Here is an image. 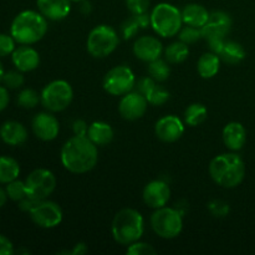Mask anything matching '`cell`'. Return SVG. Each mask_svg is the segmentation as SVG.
<instances>
[{"label":"cell","instance_id":"obj_1","mask_svg":"<svg viewBox=\"0 0 255 255\" xmlns=\"http://www.w3.org/2000/svg\"><path fill=\"white\" fill-rule=\"evenodd\" d=\"M60 159L66 171L75 174L87 173L97 164L99 149L87 136L75 134L64 143Z\"/></svg>","mask_w":255,"mask_h":255},{"label":"cell","instance_id":"obj_2","mask_svg":"<svg viewBox=\"0 0 255 255\" xmlns=\"http://www.w3.org/2000/svg\"><path fill=\"white\" fill-rule=\"evenodd\" d=\"M49 25L40 11L24 10L14 17L10 26V35L20 45H32L44 39Z\"/></svg>","mask_w":255,"mask_h":255},{"label":"cell","instance_id":"obj_3","mask_svg":"<svg viewBox=\"0 0 255 255\" xmlns=\"http://www.w3.org/2000/svg\"><path fill=\"white\" fill-rule=\"evenodd\" d=\"M209 174L218 186L236 188L246 177V164L237 153H222L209 163Z\"/></svg>","mask_w":255,"mask_h":255},{"label":"cell","instance_id":"obj_4","mask_svg":"<svg viewBox=\"0 0 255 255\" xmlns=\"http://www.w3.org/2000/svg\"><path fill=\"white\" fill-rule=\"evenodd\" d=\"M112 237L121 246H131L139 241L144 232V219L138 211L124 208L114 217L111 226Z\"/></svg>","mask_w":255,"mask_h":255},{"label":"cell","instance_id":"obj_5","mask_svg":"<svg viewBox=\"0 0 255 255\" xmlns=\"http://www.w3.org/2000/svg\"><path fill=\"white\" fill-rule=\"evenodd\" d=\"M151 26L162 37H173L181 31L183 19L182 11L168 2H159L151 11Z\"/></svg>","mask_w":255,"mask_h":255},{"label":"cell","instance_id":"obj_6","mask_svg":"<svg viewBox=\"0 0 255 255\" xmlns=\"http://www.w3.org/2000/svg\"><path fill=\"white\" fill-rule=\"evenodd\" d=\"M120 44V36L110 25H97L87 36V51L92 57L104 59L110 56Z\"/></svg>","mask_w":255,"mask_h":255},{"label":"cell","instance_id":"obj_7","mask_svg":"<svg viewBox=\"0 0 255 255\" xmlns=\"http://www.w3.org/2000/svg\"><path fill=\"white\" fill-rule=\"evenodd\" d=\"M151 227L159 238L174 239L183 231V218L177 209L164 206L152 213Z\"/></svg>","mask_w":255,"mask_h":255},{"label":"cell","instance_id":"obj_8","mask_svg":"<svg viewBox=\"0 0 255 255\" xmlns=\"http://www.w3.org/2000/svg\"><path fill=\"white\" fill-rule=\"evenodd\" d=\"M74 90L65 80H55L47 84L41 91V105L50 112H61L71 105Z\"/></svg>","mask_w":255,"mask_h":255},{"label":"cell","instance_id":"obj_9","mask_svg":"<svg viewBox=\"0 0 255 255\" xmlns=\"http://www.w3.org/2000/svg\"><path fill=\"white\" fill-rule=\"evenodd\" d=\"M136 86V76L126 65L115 66L105 75L104 89L112 96H124Z\"/></svg>","mask_w":255,"mask_h":255},{"label":"cell","instance_id":"obj_10","mask_svg":"<svg viewBox=\"0 0 255 255\" xmlns=\"http://www.w3.org/2000/svg\"><path fill=\"white\" fill-rule=\"evenodd\" d=\"M56 177L46 168H37L32 171L25 179L27 196L42 201L47 199L56 188Z\"/></svg>","mask_w":255,"mask_h":255},{"label":"cell","instance_id":"obj_11","mask_svg":"<svg viewBox=\"0 0 255 255\" xmlns=\"http://www.w3.org/2000/svg\"><path fill=\"white\" fill-rule=\"evenodd\" d=\"M30 218L40 228L51 229L60 226L62 222L61 207L52 201L42 199L37 202L36 206L30 211Z\"/></svg>","mask_w":255,"mask_h":255},{"label":"cell","instance_id":"obj_12","mask_svg":"<svg viewBox=\"0 0 255 255\" xmlns=\"http://www.w3.org/2000/svg\"><path fill=\"white\" fill-rule=\"evenodd\" d=\"M232 29V17L226 11H213L209 15L208 21L202 27V37L207 41L216 39H226Z\"/></svg>","mask_w":255,"mask_h":255},{"label":"cell","instance_id":"obj_13","mask_svg":"<svg viewBox=\"0 0 255 255\" xmlns=\"http://www.w3.org/2000/svg\"><path fill=\"white\" fill-rule=\"evenodd\" d=\"M148 107L146 96L139 92H128L124 95L119 105V112L122 119L127 121H136L144 116Z\"/></svg>","mask_w":255,"mask_h":255},{"label":"cell","instance_id":"obj_14","mask_svg":"<svg viewBox=\"0 0 255 255\" xmlns=\"http://www.w3.org/2000/svg\"><path fill=\"white\" fill-rule=\"evenodd\" d=\"M31 128L35 136L45 142L54 141L60 132V122L52 112H40L31 121Z\"/></svg>","mask_w":255,"mask_h":255},{"label":"cell","instance_id":"obj_15","mask_svg":"<svg viewBox=\"0 0 255 255\" xmlns=\"http://www.w3.org/2000/svg\"><path fill=\"white\" fill-rule=\"evenodd\" d=\"M154 133L161 141L167 143L176 142L183 136L184 124L176 115H167L156 122Z\"/></svg>","mask_w":255,"mask_h":255},{"label":"cell","instance_id":"obj_16","mask_svg":"<svg viewBox=\"0 0 255 255\" xmlns=\"http://www.w3.org/2000/svg\"><path fill=\"white\" fill-rule=\"evenodd\" d=\"M142 197H143V202L149 208L158 209L168 203L171 198V189L166 182L156 179L144 186Z\"/></svg>","mask_w":255,"mask_h":255},{"label":"cell","instance_id":"obj_17","mask_svg":"<svg viewBox=\"0 0 255 255\" xmlns=\"http://www.w3.org/2000/svg\"><path fill=\"white\" fill-rule=\"evenodd\" d=\"M163 52V45L158 37L152 35L139 36L133 44V54L138 60L144 62H151L161 57Z\"/></svg>","mask_w":255,"mask_h":255},{"label":"cell","instance_id":"obj_18","mask_svg":"<svg viewBox=\"0 0 255 255\" xmlns=\"http://www.w3.org/2000/svg\"><path fill=\"white\" fill-rule=\"evenodd\" d=\"M14 66L21 72L34 71L40 65V55L30 45H20L11 54Z\"/></svg>","mask_w":255,"mask_h":255},{"label":"cell","instance_id":"obj_19","mask_svg":"<svg viewBox=\"0 0 255 255\" xmlns=\"http://www.w3.org/2000/svg\"><path fill=\"white\" fill-rule=\"evenodd\" d=\"M39 11L51 21H60L69 16L71 0H36Z\"/></svg>","mask_w":255,"mask_h":255},{"label":"cell","instance_id":"obj_20","mask_svg":"<svg viewBox=\"0 0 255 255\" xmlns=\"http://www.w3.org/2000/svg\"><path fill=\"white\" fill-rule=\"evenodd\" d=\"M0 138L9 146H21L27 139V129L17 121H6L0 126Z\"/></svg>","mask_w":255,"mask_h":255},{"label":"cell","instance_id":"obj_21","mask_svg":"<svg viewBox=\"0 0 255 255\" xmlns=\"http://www.w3.org/2000/svg\"><path fill=\"white\" fill-rule=\"evenodd\" d=\"M223 142L231 151H239L247 142V131L239 122H229L223 128Z\"/></svg>","mask_w":255,"mask_h":255},{"label":"cell","instance_id":"obj_22","mask_svg":"<svg viewBox=\"0 0 255 255\" xmlns=\"http://www.w3.org/2000/svg\"><path fill=\"white\" fill-rule=\"evenodd\" d=\"M209 15H211V12L203 5L196 4V2L186 5L183 10H182L183 24L189 25V26L199 27V29H202L206 25V22L209 19Z\"/></svg>","mask_w":255,"mask_h":255},{"label":"cell","instance_id":"obj_23","mask_svg":"<svg viewBox=\"0 0 255 255\" xmlns=\"http://www.w3.org/2000/svg\"><path fill=\"white\" fill-rule=\"evenodd\" d=\"M114 129L109 124L102 121L92 122L89 126V131H87V137L99 146H106V144L111 143L114 139Z\"/></svg>","mask_w":255,"mask_h":255},{"label":"cell","instance_id":"obj_24","mask_svg":"<svg viewBox=\"0 0 255 255\" xmlns=\"http://www.w3.org/2000/svg\"><path fill=\"white\" fill-rule=\"evenodd\" d=\"M221 57L214 52H206L199 57L197 62V71L203 79H212L216 76L221 69Z\"/></svg>","mask_w":255,"mask_h":255},{"label":"cell","instance_id":"obj_25","mask_svg":"<svg viewBox=\"0 0 255 255\" xmlns=\"http://www.w3.org/2000/svg\"><path fill=\"white\" fill-rule=\"evenodd\" d=\"M20 164L15 158L0 156V184H7L19 178Z\"/></svg>","mask_w":255,"mask_h":255},{"label":"cell","instance_id":"obj_26","mask_svg":"<svg viewBox=\"0 0 255 255\" xmlns=\"http://www.w3.org/2000/svg\"><path fill=\"white\" fill-rule=\"evenodd\" d=\"M219 57L223 62L229 65H237L246 57V50L241 44L236 41H226L223 49L219 52Z\"/></svg>","mask_w":255,"mask_h":255},{"label":"cell","instance_id":"obj_27","mask_svg":"<svg viewBox=\"0 0 255 255\" xmlns=\"http://www.w3.org/2000/svg\"><path fill=\"white\" fill-rule=\"evenodd\" d=\"M189 55L188 45L184 44L183 41H176L172 42L171 45L167 46L164 50V56L169 64H181V62L186 61V59Z\"/></svg>","mask_w":255,"mask_h":255},{"label":"cell","instance_id":"obj_28","mask_svg":"<svg viewBox=\"0 0 255 255\" xmlns=\"http://www.w3.org/2000/svg\"><path fill=\"white\" fill-rule=\"evenodd\" d=\"M207 115H208V111L204 105L192 104L184 111V122L191 127L199 126L206 121Z\"/></svg>","mask_w":255,"mask_h":255},{"label":"cell","instance_id":"obj_29","mask_svg":"<svg viewBox=\"0 0 255 255\" xmlns=\"http://www.w3.org/2000/svg\"><path fill=\"white\" fill-rule=\"evenodd\" d=\"M171 74V69L168 66L167 60H162L161 57L153 61L148 62V75L156 82L166 81Z\"/></svg>","mask_w":255,"mask_h":255},{"label":"cell","instance_id":"obj_30","mask_svg":"<svg viewBox=\"0 0 255 255\" xmlns=\"http://www.w3.org/2000/svg\"><path fill=\"white\" fill-rule=\"evenodd\" d=\"M16 102L20 107L26 110L35 109L39 104H41V94L34 89H24L19 92L16 97Z\"/></svg>","mask_w":255,"mask_h":255},{"label":"cell","instance_id":"obj_31","mask_svg":"<svg viewBox=\"0 0 255 255\" xmlns=\"http://www.w3.org/2000/svg\"><path fill=\"white\" fill-rule=\"evenodd\" d=\"M6 189V193L9 199L14 202H20L21 199H24L27 196L26 186H25V181H19V179H15V181L10 182L5 187Z\"/></svg>","mask_w":255,"mask_h":255},{"label":"cell","instance_id":"obj_32","mask_svg":"<svg viewBox=\"0 0 255 255\" xmlns=\"http://www.w3.org/2000/svg\"><path fill=\"white\" fill-rule=\"evenodd\" d=\"M22 74H24V72L19 71L17 69L5 72L4 77H2V84L5 85L6 89H10V90L20 89L25 82V77Z\"/></svg>","mask_w":255,"mask_h":255},{"label":"cell","instance_id":"obj_33","mask_svg":"<svg viewBox=\"0 0 255 255\" xmlns=\"http://www.w3.org/2000/svg\"><path fill=\"white\" fill-rule=\"evenodd\" d=\"M147 101L152 106H162L169 100V92L163 86H154L152 91L147 95Z\"/></svg>","mask_w":255,"mask_h":255},{"label":"cell","instance_id":"obj_34","mask_svg":"<svg viewBox=\"0 0 255 255\" xmlns=\"http://www.w3.org/2000/svg\"><path fill=\"white\" fill-rule=\"evenodd\" d=\"M178 36L181 41H183L184 44L191 45L194 44V42L198 41L199 39H202V30L199 27H194V26H187L182 27L181 31L178 32Z\"/></svg>","mask_w":255,"mask_h":255},{"label":"cell","instance_id":"obj_35","mask_svg":"<svg viewBox=\"0 0 255 255\" xmlns=\"http://www.w3.org/2000/svg\"><path fill=\"white\" fill-rule=\"evenodd\" d=\"M139 25L138 22H137V20L134 19V16L132 15L129 19L125 20L124 24L121 25V34L122 36H124V39L128 40V39H132L133 36H136L137 32L139 31Z\"/></svg>","mask_w":255,"mask_h":255},{"label":"cell","instance_id":"obj_36","mask_svg":"<svg viewBox=\"0 0 255 255\" xmlns=\"http://www.w3.org/2000/svg\"><path fill=\"white\" fill-rule=\"evenodd\" d=\"M157 251L148 243H143V242H134L131 246L127 248V254L132 255H152L156 254Z\"/></svg>","mask_w":255,"mask_h":255},{"label":"cell","instance_id":"obj_37","mask_svg":"<svg viewBox=\"0 0 255 255\" xmlns=\"http://www.w3.org/2000/svg\"><path fill=\"white\" fill-rule=\"evenodd\" d=\"M16 41L10 34H0V57L9 56L16 49Z\"/></svg>","mask_w":255,"mask_h":255},{"label":"cell","instance_id":"obj_38","mask_svg":"<svg viewBox=\"0 0 255 255\" xmlns=\"http://www.w3.org/2000/svg\"><path fill=\"white\" fill-rule=\"evenodd\" d=\"M151 5V0H126V6L132 15L147 12Z\"/></svg>","mask_w":255,"mask_h":255},{"label":"cell","instance_id":"obj_39","mask_svg":"<svg viewBox=\"0 0 255 255\" xmlns=\"http://www.w3.org/2000/svg\"><path fill=\"white\" fill-rule=\"evenodd\" d=\"M154 86H156V81H154L151 76H147L142 77V79L137 82L134 87H137V92H139V94H142L143 96L147 97V95L152 91V89H153Z\"/></svg>","mask_w":255,"mask_h":255},{"label":"cell","instance_id":"obj_40","mask_svg":"<svg viewBox=\"0 0 255 255\" xmlns=\"http://www.w3.org/2000/svg\"><path fill=\"white\" fill-rule=\"evenodd\" d=\"M209 211L216 217H226L229 212V206L223 201H213L209 204Z\"/></svg>","mask_w":255,"mask_h":255},{"label":"cell","instance_id":"obj_41","mask_svg":"<svg viewBox=\"0 0 255 255\" xmlns=\"http://www.w3.org/2000/svg\"><path fill=\"white\" fill-rule=\"evenodd\" d=\"M14 253V246L11 241L0 234V255H11Z\"/></svg>","mask_w":255,"mask_h":255},{"label":"cell","instance_id":"obj_42","mask_svg":"<svg viewBox=\"0 0 255 255\" xmlns=\"http://www.w3.org/2000/svg\"><path fill=\"white\" fill-rule=\"evenodd\" d=\"M37 202H39L37 199L32 198V197H30V196H26L24 199H21L20 202H17V207H19L20 211L30 213V211H31V209L37 204Z\"/></svg>","mask_w":255,"mask_h":255},{"label":"cell","instance_id":"obj_43","mask_svg":"<svg viewBox=\"0 0 255 255\" xmlns=\"http://www.w3.org/2000/svg\"><path fill=\"white\" fill-rule=\"evenodd\" d=\"M72 131L76 136H87V131H89V126L84 120H76L72 124Z\"/></svg>","mask_w":255,"mask_h":255},{"label":"cell","instance_id":"obj_44","mask_svg":"<svg viewBox=\"0 0 255 255\" xmlns=\"http://www.w3.org/2000/svg\"><path fill=\"white\" fill-rule=\"evenodd\" d=\"M10 102V95L6 87L0 86V112L4 111Z\"/></svg>","mask_w":255,"mask_h":255},{"label":"cell","instance_id":"obj_45","mask_svg":"<svg viewBox=\"0 0 255 255\" xmlns=\"http://www.w3.org/2000/svg\"><path fill=\"white\" fill-rule=\"evenodd\" d=\"M134 19L138 22L139 27L141 29H146V27L151 26V15L148 12H143V14H137L133 15Z\"/></svg>","mask_w":255,"mask_h":255},{"label":"cell","instance_id":"obj_46","mask_svg":"<svg viewBox=\"0 0 255 255\" xmlns=\"http://www.w3.org/2000/svg\"><path fill=\"white\" fill-rule=\"evenodd\" d=\"M87 252V247L85 246L84 243H77L76 246L74 247V249L71 251V254H75V255H81V254H85Z\"/></svg>","mask_w":255,"mask_h":255},{"label":"cell","instance_id":"obj_47","mask_svg":"<svg viewBox=\"0 0 255 255\" xmlns=\"http://www.w3.org/2000/svg\"><path fill=\"white\" fill-rule=\"evenodd\" d=\"M7 199H9V197H7L6 189L2 188V187H0V208H2V207L5 206V203H6Z\"/></svg>","mask_w":255,"mask_h":255},{"label":"cell","instance_id":"obj_48","mask_svg":"<svg viewBox=\"0 0 255 255\" xmlns=\"http://www.w3.org/2000/svg\"><path fill=\"white\" fill-rule=\"evenodd\" d=\"M80 9H81L82 14L87 15V14H90V12H91L92 7H91V4H90L87 0H84V1H81V7H80Z\"/></svg>","mask_w":255,"mask_h":255},{"label":"cell","instance_id":"obj_49","mask_svg":"<svg viewBox=\"0 0 255 255\" xmlns=\"http://www.w3.org/2000/svg\"><path fill=\"white\" fill-rule=\"evenodd\" d=\"M4 67H2L1 61H0V82H2V77H4Z\"/></svg>","mask_w":255,"mask_h":255},{"label":"cell","instance_id":"obj_50","mask_svg":"<svg viewBox=\"0 0 255 255\" xmlns=\"http://www.w3.org/2000/svg\"><path fill=\"white\" fill-rule=\"evenodd\" d=\"M71 1H74V2H81V1H84V0H71Z\"/></svg>","mask_w":255,"mask_h":255}]
</instances>
